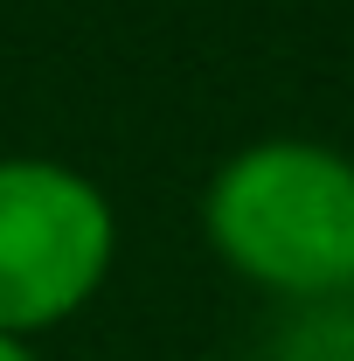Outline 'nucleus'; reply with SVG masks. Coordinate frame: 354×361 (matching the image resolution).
Here are the masks:
<instances>
[{
  "label": "nucleus",
  "instance_id": "nucleus-1",
  "mask_svg": "<svg viewBox=\"0 0 354 361\" xmlns=\"http://www.w3.org/2000/svg\"><path fill=\"white\" fill-rule=\"evenodd\" d=\"M202 236L243 285L326 306L354 292V160L326 139L264 133L202 188Z\"/></svg>",
  "mask_w": 354,
  "mask_h": 361
},
{
  "label": "nucleus",
  "instance_id": "nucleus-2",
  "mask_svg": "<svg viewBox=\"0 0 354 361\" xmlns=\"http://www.w3.org/2000/svg\"><path fill=\"white\" fill-rule=\"evenodd\" d=\"M118 216L104 188L63 160H0V334L35 341L104 292Z\"/></svg>",
  "mask_w": 354,
  "mask_h": 361
},
{
  "label": "nucleus",
  "instance_id": "nucleus-3",
  "mask_svg": "<svg viewBox=\"0 0 354 361\" xmlns=\"http://www.w3.org/2000/svg\"><path fill=\"white\" fill-rule=\"evenodd\" d=\"M0 361H42V355H35L28 341H7V334H0Z\"/></svg>",
  "mask_w": 354,
  "mask_h": 361
}]
</instances>
